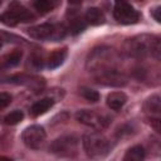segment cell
<instances>
[{"instance_id":"1","label":"cell","mask_w":161,"mask_h":161,"mask_svg":"<svg viewBox=\"0 0 161 161\" xmlns=\"http://www.w3.org/2000/svg\"><path fill=\"white\" fill-rule=\"evenodd\" d=\"M125 52L127 53V55L138 59L145 57H153L156 59H160V54H161L160 39L155 35H148V34L136 35L125 43Z\"/></svg>"},{"instance_id":"2","label":"cell","mask_w":161,"mask_h":161,"mask_svg":"<svg viewBox=\"0 0 161 161\" xmlns=\"http://www.w3.org/2000/svg\"><path fill=\"white\" fill-rule=\"evenodd\" d=\"M117 53L107 47H99L93 49L88 58L86 67L89 72L94 74H99L108 70H116L117 69Z\"/></svg>"},{"instance_id":"3","label":"cell","mask_w":161,"mask_h":161,"mask_svg":"<svg viewBox=\"0 0 161 161\" xmlns=\"http://www.w3.org/2000/svg\"><path fill=\"white\" fill-rule=\"evenodd\" d=\"M82 143L87 156L92 158L104 157L111 150V143L107 140V137L101 132L96 131L86 133L82 138Z\"/></svg>"},{"instance_id":"4","label":"cell","mask_w":161,"mask_h":161,"mask_svg":"<svg viewBox=\"0 0 161 161\" xmlns=\"http://www.w3.org/2000/svg\"><path fill=\"white\" fill-rule=\"evenodd\" d=\"M28 34L36 40H53L58 42L62 40L65 34L67 29L63 24H50L44 23L40 25H35L30 29H28Z\"/></svg>"},{"instance_id":"5","label":"cell","mask_w":161,"mask_h":161,"mask_svg":"<svg viewBox=\"0 0 161 161\" xmlns=\"http://www.w3.org/2000/svg\"><path fill=\"white\" fill-rule=\"evenodd\" d=\"M75 118L82 125L94 128L97 131L108 127V125L111 123V118L107 114L101 113L96 109H80L75 113Z\"/></svg>"},{"instance_id":"6","label":"cell","mask_w":161,"mask_h":161,"mask_svg":"<svg viewBox=\"0 0 161 161\" xmlns=\"http://www.w3.org/2000/svg\"><path fill=\"white\" fill-rule=\"evenodd\" d=\"M78 138L74 135H64L55 138L49 150L52 153L60 157H73L77 155L78 150Z\"/></svg>"},{"instance_id":"7","label":"cell","mask_w":161,"mask_h":161,"mask_svg":"<svg viewBox=\"0 0 161 161\" xmlns=\"http://www.w3.org/2000/svg\"><path fill=\"white\" fill-rule=\"evenodd\" d=\"M47 133L44 127L39 125H33L26 127L21 133V140L24 145L31 150H39L45 143Z\"/></svg>"},{"instance_id":"8","label":"cell","mask_w":161,"mask_h":161,"mask_svg":"<svg viewBox=\"0 0 161 161\" xmlns=\"http://www.w3.org/2000/svg\"><path fill=\"white\" fill-rule=\"evenodd\" d=\"M114 19L121 24H135L140 19L138 11L131 6L126 0H116L114 10H113Z\"/></svg>"},{"instance_id":"9","label":"cell","mask_w":161,"mask_h":161,"mask_svg":"<svg viewBox=\"0 0 161 161\" xmlns=\"http://www.w3.org/2000/svg\"><path fill=\"white\" fill-rule=\"evenodd\" d=\"M94 79L99 84L112 86V87H121V86H125L126 82H127L126 77L122 73H119L117 69L103 72V73H99V74H94Z\"/></svg>"},{"instance_id":"10","label":"cell","mask_w":161,"mask_h":161,"mask_svg":"<svg viewBox=\"0 0 161 161\" xmlns=\"http://www.w3.org/2000/svg\"><path fill=\"white\" fill-rule=\"evenodd\" d=\"M9 9L15 13L16 18L19 19V23H20V21H21V23H29V21H33L34 18H35L30 10H28L26 8H24L21 4L16 3V1L11 3L10 6H9Z\"/></svg>"},{"instance_id":"11","label":"cell","mask_w":161,"mask_h":161,"mask_svg":"<svg viewBox=\"0 0 161 161\" xmlns=\"http://www.w3.org/2000/svg\"><path fill=\"white\" fill-rule=\"evenodd\" d=\"M127 102V96L123 92H112L107 96V106L113 111H119Z\"/></svg>"},{"instance_id":"12","label":"cell","mask_w":161,"mask_h":161,"mask_svg":"<svg viewBox=\"0 0 161 161\" xmlns=\"http://www.w3.org/2000/svg\"><path fill=\"white\" fill-rule=\"evenodd\" d=\"M21 57H23V53L20 50H14V52L4 55L3 58H0V68L1 69H8V68L16 67L20 63Z\"/></svg>"},{"instance_id":"13","label":"cell","mask_w":161,"mask_h":161,"mask_svg":"<svg viewBox=\"0 0 161 161\" xmlns=\"http://www.w3.org/2000/svg\"><path fill=\"white\" fill-rule=\"evenodd\" d=\"M54 104V101L53 98H43L40 101H36L31 107H30V113L31 116L36 117V116H40V114H44L47 111H49Z\"/></svg>"},{"instance_id":"14","label":"cell","mask_w":161,"mask_h":161,"mask_svg":"<svg viewBox=\"0 0 161 161\" xmlns=\"http://www.w3.org/2000/svg\"><path fill=\"white\" fill-rule=\"evenodd\" d=\"M65 58H67V50L65 49H57V50H54L49 55V58L47 60V65L50 69L58 68L59 65L63 64V62L65 60Z\"/></svg>"},{"instance_id":"15","label":"cell","mask_w":161,"mask_h":161,"mask_svg":"<svg viewBox=\"0 0 161 161\" xmlns=\"http://www.w3.org/2000/svg\"><path fill=\"white\" fill-rule=\"evenodd\" d=\"M86 20L91 25H101L104 23L106 18L101 9L98 8H89L86 13Z\"/></svg>"},{"instance_id":"16","label":"cell","mask_w":161,"mask_h":161,"mask_svg":"<svg viewBox=\"0 0 161 161\" xmlns=\"http://www.w3.org/2000/svg\"><path fill=\"white\" fill-rule=\"evenodd\" d=\"M143 109L147 113L151 114H158L161 111V99L158 94H153L151 97H148L145 103H143Z\"/></svg>"},{"instance_id":"17","label":"cell","mask_w":161,"mask_h":161,"mask_svg":"<svg viewBox=\"0 0 161 161\" xmlns=\"http://www.w3.org/2000/svg\"><path fill=\"white\" fill-rule=\"evenodd\" d=\"M60 0H33V5L35 10H38L40 14H47L54 10L59 5Z\"/></svg>"},{"instance_id":"18","label":"cell","mask_w":161,"mask_h":161,"mask_svg":"<svg viewBox=\"0 0 161 161\" xmlns=\"http://www.w3.org/2000/svg\"><path fill=\"white\" fill-rule=\"evenodd\" d=\"M145 158V148L141 145H136L127 150L123 160L125 161H142Z\"/></svg>"},{"instance_id":"19","label":"cell","mask_w":161,"mask_h":161,"mask_svg":"<svg viewBox=\"0 0 161 161\" xmlns=\"http://www.w3.org/2000/svg\"><path fill=\"white\" fill-rule=\"evenodd\" d=\"M86 26H87V23H86L82 18H79V16H73V18L70 19V21H69V28H68V30L70 31V34L77 35V34L82 33V31L86 29Z\"/></svg>"},{"instance_id":"20","label":"cell","mask_w":161,"mask_h":161,"mask_svg":"<svg viewBox=\"0 0 161 161\" xmlns=\"http://www.w3.org/2000/svg\"><path fill=\"white\" fill-rule=\"evenodd\" d=\"M23 118H24V113H23V111H20V109H15V111L10 112L9 114H6L5 118H4V121H5L6 125L14 126V125H18L20 121H23Z\"/></svg>"},{"instance_id":"21","label":"cell","mask_w":161,"mask_h":161,"mask_svg":"<svg viewBox=\"0 0 161 161\" xmlns=\"http://www.w3.org/2000/svg\"><path fill=\"white\" fill-rule=\"evenodd\" d=\"M0 20L5 24V25H8V26H15L18 23H19V19L16 18V15H15V13L13 11V10H8V11H5L1 16H0Z\"/></svg>"},{"instance_id":"22","label":"cell","mask_w":161,"mask_h":161,"mask_svg":"<svg viewBox=\"0 0 161 161\" xmlns=\"http://www.w3.org/2000/svg\"><path fill=\"white\" fill-rule=\"evenodd\" d=\"M80 94L89 102H98L99 101V93L97 91L91 89V88H80Z\"/></svg>"},{"instance_id":"23","label":"cell","mask_w":161,"mask_h":161,"mask_svg":"<svg viewBox=\"0 0 161 161\" xmlns=\"http://www.w3.org/2000/svg\"><path fill=\"white\" fill-rule=\"evenodd\" d=\"M30 60H31V64H33L35 68H38V69H40V68L44 67V59H43V57H42L40 54H34V55L30 58Z\"/></svg>"},{"instance_id":"24","label":"cell","mask_w":161,"mask_h":161,"mask_svg":"<svg viewBox=\"0 0 161 161\" xmlns=\"http://www.w3.org/2000/svg\"><path fill=\"white\" fill-rule=\"evenodd\" d=\"M11 102V96L6 92H1L0 93V108H4L6 106H9Z\"/></svg>"},{"instance_id":"25","label":"cell","mask_w":161,"mask_h":161,"mask_svg":"<svg viewBox=\"0 0 161 161\" xmlns=\"http://www.w3.org/2000/svg\"><path fill=\"white\" fill-rule=\"evenodd\" d=\"M160 13H161V8H160V6H156L155 9H152V10H151V15H152V18H153L157 23H160V21H161Z\"/></svg>"},{"instance_id":"26","label":"cell","mask_w":161,"mask_h":161,"mask_svg":"<svg viewBox=\"0 0 161 161\" xmlns=\"http://www.w3.org/2000/svg\"><path fill=\"white\" fill-rule=\"evenodd\" d=\"M69 4H73V5H77V4H80L83 0H68Z\"/></svg>"},{"instance_id":"27","label":"cell","mask_w":161,"mask_h":161,"mask_svg":"<svg viewBox=\"0 0 161 161\" xmlns=\"http://www.w3.org/2000/svg\"><path fill=\"white\" fill-rule=\"evenodd\" d=\"M1 47H3V39L0 38V48H1Z\"/></svg>"},{"instance_id":"28","label":"cell","mask_w":161,"mask_h":161,"mask_svg":"<svg viewBox=\"0 0 161 161\" xmlns=\"http://www.w3.org/2000/svg\"><path fill=\"white\" fill-rule=\"evenodd\" d=\"M0 3H1V0H0Z\"/></svg>"}]
</instances>
